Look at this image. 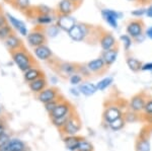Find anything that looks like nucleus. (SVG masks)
Segmentation results:
<instances>
[{
  "instance_id": "13",
  "label": "nucleus",
  "mask_w": 152,
  "mask_h": 151,
  "mask_svg": "<svg viewBox=\"0 0 152 151\" xmlns=\"http://www.w3.org/2000/svg\"><path fill=\"white\" fill-rule=\"evenodd\" d=\"M58 26L61 30H64L66 31H69L72 30V28L75 26V19L69 15H61L58 18Z\"/></svg>"
},
{
  "instance_id": "28",
  "label": "nucleus",
  "mask_w": 152,
  "mask_h": 151,
  "mask_svg": "<svg viewBox=\"0 0 152 151\" xmlns=\"http://www.w3.org/2000/svg\"><path fill=\"white\" fill-rule=\"evenodd\" d=\"M11 4L13 5L15 8H18V10L24 11L26 9L29 8L31 4H29V0H13L11 2Z\"/></svg>"
},
{
  "instance_id": "1",
  "label": "nucleus",
  "mask_w": 152,
  "mask_h": 151,
  "mask_svg": "<svg viewBox=\"0 0 152 151\" xmlns=\"http://www.w3.org/2000/svg\"><path fill=\"white\" fill-rule=\"evenodd\" d=\"M11 58L21 72L26 71L31 67L35 66V60L33 59V57L29 55V53L24 47L14 51V52H11Z\"/></svg>"
},
{
  "instance_id": "39",
  "label": "nucleus",
  "mask_w": 152,
  "mask_h": 151,
  "mask_svg": "<svg viewBox=\"0 0 152 151\" xmlns=\"http://www.w3.org/2000/svg\"><path fill=\"white\" fill-rule=\"evenodd\" d=\"M137 120V115L135 112H131L129 113L128 115L125 117V121H128V122H135Z\"/></svg>"
},
{
  "instance_id": "27",
  "label": "nucleus",
  "mask_w": 152,
  "mask_h": 151,
  "mask_svg": "<svg viewBox=\"0 0 152 151\" xmlns=\"http://www.w3.org/2000/svg\"><path fill=\"white\" fill-rule=\"evenodd\" d=\"M151 145L149 140L142 138V139L138 140V142L136 143V151H150Z\"/></svg>"
},
{
  "instance_id": "49",
  "label": "nucleus",
  "mask_w": 152,
  "mask_h": 151,
  "mask_svg": "<svg viewBox=\"0 0 152 151\" xmlns=\"http://www.w3.org/2000/svg\"><path fill=\"white\" fill-rule=\"evenodd\" d=\"M2 125H5V121H4V119L2 117H0V126Z\"/></svg>"
},
{
  "instance_id": "8",
  "label": "nucleus",
  "mask_w": 152,
  "mask_h": 151,
  "mask_svg": "<svg viewBox=\"0 0 152 151\" xmlns=\"http://www.w3.org/2000/svg\"><path fill=\"white\" fill-rule=\"evenodd\" d=\"M146 104V99L145 97L141 94H137L132 97V99L130 101V109H132V112H135V113H139V112H142L144 109V107H145Z\"/></svg>"
},
{
  "instance_id": "20",
  "label": "nucleus",
  "mask_w": 152,
  "mask_h": 151,
  "mask_svg": "<svg viewBox=\"0 0 152 151\" xmlns=\"http://www.w3.org/2000/svg\"><path fill=\"white\" fill-rule=\"evenodd\" d=\"M59 71L62 73L63 75H66V76H71V75L75 74L76 72V66L72 63H68V62H64L59 64Z\"/></svg>"
},
{
  "instance_id": "43",
  "label": "nucleus",
  "mask_w": 152,
  "mask_h": 151,
  "mask_svg": "<svg viewBox=\"0 0 152 151\" xmlns=\"http://www.w3.org/2000/svg\"><path fill=\"white\" fill-rule=\"evenodd\" d=\"M7 19H6V16L3 15L2 13H0V28H2V26H6L7 24Z\"/></svg>"
},
{
  "instance_id": "16",
  "label": "nucleus",
  "mask_w": 152,
  "mask_h": 151,
  "mask_svg": "<svg viewBox=\"0 0 152 151\" xmlns=\"http://www.w3.org/2000/svg\"><path fill=\"white\" fill-rule=\"evenodd\" d=\"M6 18H8V21H10L12 26H13L15 30H18L23 36L28 35V28H26V24H24L23 21L18 20V18H15L14 16H12V15H10V14H8V13L6 14Z\"/></svg>"
},
{
  "instance_id": "41",
  "label": "nucleus",
  "mask_w": 152,
  "mask_h": 151,
  "mask_svg": "<svg viewBox=\"0 0 152 151\" xmlns=\"http://www.w3.org/2000/svg\"><path fill=\"white\" fill-rule=\"evenodd\" d=\"M58 33H59V30H58L57 26H52V28H50L48 30L49 36H52V38H54V36H57V35H58Z\"/></svg>"
},
{
  "instance_id": "11",
  "label": "nucleus",
  "mask_w": 152,
  "mask_h": 151,
  "mask_svg": "<svg viewBox=\"0 0 152 151\" xmlns=\"http://www.w3.org/2000/svg\"><path fill=\"white\" fill-rule=\"evenodd\" d=\"M34 53H35L36 57L38 58L39 60H42V61H49L53 57L52 51H51L50 48L47 47L46 45H42V46H39V47L35 48L34 49Z\"/></svg>"
},
{
  "instance_id": "35",
  "label": "nucleus",
  "mask_w": 152,
  "mask_h": 151,
  "mask_svg": "<svg viewBox=\"0 0 152 151\" xmlns=\"http://www.w3.org/2000/svg\"><path fill=\"white\" fill-rule=\"evenodd\" d=\"M11 137H10V134H9L8 132H5L3 133L1 136H0V148L3 147L4 145H6L7 143L10 141Z\"/></svg>"
},
{
  "instance_id": "17",
  "label": "nucleus",
  "mask_w": 152,
  "mask_h": 151,
  "mask_svg": "<svg viewBox=\"0 0 152 151\" xmlns=\"http://www.w3.org/2000/svg\"><path fill=\"white\" fill-rule=\"evenodd\" d=\"M78 89H79L80 93H82L85 96H90L97 91L96 84H94L91 82H85V83L80 84Z\"/></svg>"
},
{
  "instance_id": "14",
  "label": "nucleus",
  "mask_w": 152,
  "mask_h": 151,
  "mask_svg": "<svg viewBox=\"0 0 152 151\" xmlns=\"http://www.w3.org/2000/svg\"><path fill=\"white\" fill-rule=\"evenodd\" d=\"M82 137L77 135L73 136H64L63 137V141H64V144L69 151H76L77 147L79 145V142L81 140Z\"/></svg>"
},
{
  "instance_id": "36",
  "label": "nucleus",
  "mask_w": 152,
  "mask_h": 151,
  "mask_svg": "<svg viewBox=\"0 0 152 151\" xmlns=\"http://www.w3.org/2000/svg\"><path fill=\"white\" fill-rule=\"evenodd\" d=\"M69 81L72 85H77L79 83H81L82 81V76L80 74H73L69 77Z\"/></svg>"
},
{
  "instance_id": "12",
  "label": "nucleus",
  "mask_w": 152,
  "mask_h": 151,
  "mask_svg": "<svg viewBox=\"0 0 152 151\" xmlns=\"http://www.w3.org/2000/svg\"><path fill=\"white\" fill-rule=\"evenodd\" d=\"M47 87H48V82H47V79L45 78V76L40 77V78H38L37 80H35V81L28 83L29 90L36 94H39L45 88H47Z\"/></svg>"
},
{
  "instance_id": "23",
  "label": "nucleus",
  "mask_w": 152,
  "mask_h": 151,
  "mask_svg": "<svg viewBox=\"0 0 152 151\" xmlns=\"http://www.w3.org/2000/svg\"><path fill=\"white\" fill-rule=\"evenodd\" d=\"M127 31L133 38H138L142 33V26L139 23H131L127 28Z\"/></svg>"
},
{
  "instance_id": "45",
  "label": "nucleus",
  "mask_w": 152,
  "mask_h": 151,
  "mask_svg": "<svg viewBox=\"0 0 152 151\" xmlns=\"http://www.w3.org/2000/svg\"><path fill=\"white\" fill-rule=\"evenodd\" d=\"M144 12H146L144 9H141V10H135L133 11V14L134 15H141V14H143Z\"/></svg>"
},
{
  "instance_id": "40",
  "label": "nucleus",
  "mask_w": 152,
  "mask_h": 151,
  "mask_svg": "<svg viewBox=\"0 0 152 151\" xmlns=\"http://www.w3.org/2000/svg\"><path fill=\"white\" fill-rule=\"evenodd\" d=\"M78 71L80 72V75H81V76H89L90 75V71L88 70L87 66H80Z\"/></svg>"
},
{
  "instance_id": "7",
  "label": "nucleus",
  "mask_w": 152,
  "mask_h": 151,
  "mask_svg": "<svg viewBox=\"0 0 152 151\" xmlns=\"http://www.w3.org/2000/svg\"><path fill=\"white\" fill-rule=\"evenodd\" d=\"M86 33H87L86 28L83 24H75L72 28V30L68 31L70 38L73 41H76V42L82 41L84 39L85 35H86Z\"/></svg>"
},
{
  "instance_id": "32",
  "label": "nucleus",
  "mask_w": 152,
  "mask_h": 151,
  "mask_svg": "<svg viewBox=\"0 0 152 151\" xmlns=\"http://www.w3.org/2000/svg\"><path fill=\"white\" fill-rule=\"evenodd\" d=\"M127 64H128V67L130 69L134 72L139 71L142 67L141 63L137 59H135V58H128V59H127Z\"/></svg>"
},
{
  "instance_id": "47",
  "label": "nucleus",
  "mask_w": 152,
  "mask_h": 151,
  "mask_svg": "<svg viewBox=\"0 0 152 151\" xmlns=\"http://www.w3.org/2000/svg\"><path fill=\"white\" fill-rule=\"evenodd\" d=\"M146 14L149 16V18H152V5L146 10Z\"/></svg>"
},
{
  "instance_id": "3",
  "label": "nucleus",
  "mask_w": 152,
  "mask_h": 151,
  "mask_svg": "<svg viewBox=\"0 0 152 151\" xmlns=\"http://www.w3.org/2000/svg\"><path fill=\"white\" fill-rule=\"evenodd\" d=\"M26 36H28L26 39H28V44L34 49L39 47V46L45 45L46 43V35L44 34V31H42L40 30L31 31Z\"/></svg>"
},
{
  "instance_id": "4",
  "label": "nucleus",
  "mask_w": 152,
  "mask_h": 151,
  "mask_svg": "<svg viewBox=\"0 0 152 151\" xmlns=\"http://www.w3.org/2000/svg\"><path fill=\"white\" fill-rule=\"evenodd\" d=\"M59 96H60V93H59V90L56 87H47L38 94L37 98L39 99V101L45 104L49 101H52L54 99L58 98Z\"/></svg>"
},
{
  "instance_id": "9",
  "label": "nucleus",
  "mask_w": 152,
  "mask_h": 151,
  "mask_svg": "<svg viewBox=\"0 0 152 151\" xmlns=\"http://www.w3.org/2000/svg\"><path fill=\"white\" fill-rule=\"evenodd\" d=\"M43 76H45L43 71H42L40 68H37L35 66L31 67L29 69H28L26 71L23 72L24 81L28 82V83H31V82L35 81V80L40 78V77H43Z\"/></svg>"
},
{
  "instance_id": "46",
  "label": "nucleus",
  "mask_w": 152,
  "mask_h": 151,
  "mask_svg": "<svg viewBox=\"0 0 152 151\" xmlns=\"http://www.w3.org/2000/svg\"><path fill=\"white\" fill-rule=\"evenodd\" d=\"M5 132H6V126L5 125L0 126V136H1L3 133H5Z\"/></svg>"
},
{
  "instance_id": "21",
  "label": "nucleus",
  "mask_w": 152,
  "mask_h": 151,
  "mask_svg": "<svg viewBox=\"0 0 152 151\" xmlns=\"http://www.w3.org/2000/svg\"><path fill=\"white\" fill-rule=\"evenodd\" d=\"M117 56H118V51L115 50V49H112V50L109 51H104V53L102 54V59L104 60V64L107 66H111L113 63L116 61Z\"/></svg>"
},
{
  "instance_id": "2",
  "label": "nucleus",
  "mask_w": 152,
  "mask_h": 151,
  "mask_svg": "<svg viewBox=\"0 0 152 151\" xmlns=\"http://www.w3.org/2000/svg\"><path fill=\"white\" fill-rule=\"evenodd\" d=\"M80 130H81V122H80L78 116L75 113H73L69 120L67 121V123L65 124V126L60 131L62 134H64V136H73L79 133Z\"/></svg>"
},
{
  "instance_id": "25",
  "label": "nucleus",
  "mask_w": 152,
  "mask_h": 151,
  "mask_svg": "<svg viewBox=\"0 0 152 151\" xmlns=\"http://www.w3.org/2000/svg\"><path fill=\"white\" fill-rule=\"evenodd\" d=\"M9 145L11 146L13 151H21L26 148V143L23 140L18 139V138H11L10 141H9Z\"/></svg>"
},
{
  "instance_id": "52",
  "label": "nucleus",
  "mask_w": 152,
  "mask_h": 151,
  "mask_svg": "<svg viewBox=\"0 0 152 151\" xmlns=\"http://www.w3.org/2000/svg\"><path fill=\"white\" fill-rule=\"evenodd\" d=\"M21 151H29L28 148H26V149H23V150H21Z\"/></svg>"
},
{
  "instance_id": "48",
  "label": "nucleus",
  "mask_w": 152,
  "mask_h": 151,
  "mask_svg": "<svg viewBox=\"0 0 152 151\" xmlns=\"http://www.w3.org/2000/svg\"><path fill=\"white\" fill-rule=\"evenodd\" d=\"M146 34H147V36H148L149 38L152 39V26H151V28H149L148 30H147Z\"/></svg>"
},
{
  "instance_id": "22",
  "label": "nucleus",
  "mask_w": 152,
  "mask_h": 151,
  "mask_svg": "<svg viewBox=\"0 0 152 151\" xmlns=\"http://www.w3.org/2000/svg\"><path fill=\"white\" fill-rule=\"evenodd\" d=\"M115 44H116V40H115L114 36L112 35H105L100 41V46L104 51L112 50L114 48Z\"/></svg>"
},
{
  "instance_id": "42",
  "label": "nucleus",
  "mask_w": 152,
  "mask_h": 151,
  "mask_svg": "<svg viewBox=\"0 0 152 151\" xmlns=\"http://www.w3.org/2000/svg\"><path fill=\"white\" fill-rule=\"evenodd\" d=\"M39 10H40V13L41 14H49V12H50V8L45 5H41L39 7Z\"/></svg>"
},
{
  "instance_id": "51",
  "label": "nucleus",
  "mask_w": 152,
  "mask_h": 151,
  "mask_svg": "<svg viewBox=\"0 0 152 151\" xmlns=\"http://www.w3.org/2000/svg\"><path fill=\"white\" fill-rule=\"evenodd\" d=\"M5 1H7V2H9V3H11L12 1H13V0H5Z\"/></svg>"
},
{
  "instance_id": "19",
  "label": "nucleus",
  "mask_w": 152,
  "mask_h": 151,
  "mask_svg": "<svg viewBox=\"0 0 152 151\" xmlns=\"http://www.w3.org/2000/svg\"><path fill=\"white\" fill-rule=\"evenodd\" d=\"M86 66H87L88 70H89L90 72L95 73V72L100 71V70L105 66V64H104V60H102V58H97V59L89 61V62L87 63Z\"/></svg>"
},
{
  "instance_id": "30",
  "label": "nucleus",
  "mask_w": 152,
  "mask_h": 151,
  "mask_svg": "<svg viewBox=\"0 0 152 151\" xmlns=\"http://www.w3.org/2000/svg\"><path fill=\"white\" fill-rule=\"evenodd\" d=\"M12 34H13V30H12L11 26L7 23L6 26L0 28V40L5 41L9 36L12 35Z\"/></svg>"
},
{
  "instance_id": "34",
  "label": "nucleus",
  "mask_w": 152,
  "mask_h": 151,
  "mask_svg": "<svg viewBox=\"0 0 152 151\" xmlns=\"http://www.w3.org/2000/svg\"><path fill=\"white\" fill-rule=\"evenodd\" d=\"M37 20L41 24H49L52 21V18H51V16L49 15V14H40V15L37 18Z\"/></svg>"
},
{
  "instance_id": "37",
  "label": "nucleus",
  "mask_w": 152,
  "mask_h": 151,
  "mask_svg": "<svg viewBox=\"0 0 152 151\" xmlns=\"http://www.w3.org/2000/svg\"><path fill=\"white\" fill-rule=\"evenodd\" d=\"M143 111L147 116H152V98L146 101V104H145V107H144Z\"/></svg>"
},
{
  "instance_id": "24",
  "label": "nucleus",
  "mask_w": 152,
  "mask_h": 151,
  "mask_svg": "<svg viewBox=\"0 0 152 151\" xmlns=\"http://www.w3.org/2000/svg\"><path fill=\"white\" fill-rule=\"evenodd\" d=\"M72 114H71V115H72ZM71 115L64 116V117H57V118H51V122H52L54 127L57 128L58 130H61V129L65 126V124L67 123V121L69 120Z\"/></svg>"
},
{
  "instance_id": "38",
  "label": "nucleus",
  "mask_w": 152,
  "mask_h": 151,
  "mask_svg": "<svg viewBox=\"0 0 152 151\" xmlns=\"http://www.w3.org/2000/svg\"><path fill=\"white\" fill-rule=\"evenodd\" d=\"M121 40L124 42V46H125V48H126V49H129L130 47H131L132 42H131V39H130L128 36H122Z\"/></svg>"
},
{
  "instance_id": "15",
  "label": "nucleus",
  "mask_w": 152,
  "mask_h": 151,
  "mask_svg": "<svg viewBox=\"0 0 152 151\" xmlns=\"http://www.w3.org/2000/svg\"><path fill=\"white\" fill-rule=\"evenodd\" d=\"M119 16H122V14L118 13V12L111 10V9H104L102 10V18L107 20V23L112 26V28H117L118 21L117 19Z\"/></svg>"
},
{
  "instance_id": "31",
  "label": "nucleus",
  "mask_w": 152,
  "mask_h": 151,
  "mask_svg": "<svg viewBox=\"0 0 152 151\" xmlns=\"http://www.w3.org/2000/svg\"><path fill=\"white\" fill-rule=\"evenodd\" d=\"M125 124H126L125 118H123V117H121V118L117 119V120L113 121L112 123H110V124H109V126H110V128H111L112 130L118 131V130H121V129L125 126Z\"/></svg>"
},
{
  "instance_id": "26",
  "label": "nucleus",
  "mask_w": 152,
  "mask_h": 151,
  "mask_svg": "<svg viewBox=\"0 0 152 151\" xmlns=\"http://www.w3.org/2000/svg\"><path fill=\"white\" fill-rule=\"evenodd\" d=\"M94 145L90 141L86 140L85 138H81L76 151H94Z\"/></svg>"
},
{
  "instance_id": "5",
  "label": "nucleus",
  "mask_w": 152,
  "mask_h": 151,
  "mask_svg": "<svg viewBox=\"0 0 152 151\" xmlns=\"http://www.w3.org/2000/svg\"><path fill=\"white\" fill-rule=\"evenodd\" d=\"M73 113L72 106L67 101H61L60 104L55 108V109L50 114V118H57V117H64L71 115Z\"/></svg>"
},
{
  "instance_id": "6",
  "label": "nucleus",
  "mask_w": 152,
  "mask_h": 151,
  "mask_svg": "<svg viewBox=\"0 0 152 151\" xmlns=\"http://www.w3.org/2000/svg\"><path fill=\"white\" fill-rule=\"evenodd\" d=\"M4 45L5 47L8 49L9 52H14L16 50H19V49L23 48V41L18 38L15 34H12L4 41Z\"/></svg>"
},
{
  "instance_id": "44",
  "label": "nucleus",
  "mask_w": 152,
  "mask_h": 151,
  "mask_svg": "<svg viewBox=\"0 0 152 151\" xmlns=\"http://www.w3.org/2000/svg\"><path fill=\"white\" fill-rule=\"evenodd\" d=\"M141 69L143 70V71H151L152 70V62L144 64L143 66L141 67Z\"/></svg>"
},
{
  "instance_id": "18",
  "label": "nucleus",
  "mask_w": 152,
  "mask_h": 151,
  "mask_svg": "<svg viewBox=\"0 0 152 151\" xmlns=\"http://www.w3.org/2000/svg\"><path fill=\"white\" fill-rule=\"evenodd\" d=\"M58 9L62 15H69L73 10V2L70 0H61L58 4Z\"/></svg>"
},
{
  "instance_id": "53",
  "label": "nucleus",
  "mask_w": 152,
  "mask_h": 151,
  "mask_svg": "<svg viewBox=\"0 0 152 151\" xmlns=\"http://www.w3.org/2000/svg\"><path fill=\"white\" fill-rule=\"evenodd\" d=\"M1 113H2V111H1V108H0V117H1Z\"/></svg>"
},
{
  "instance_id": "29",
  "label": "nucleus",
  "mask_w": 152,
  "mask_h": 151,
  "mask_svg": "<svg viewBox=\"0 0 152 151\" xmlns=\"http://www.w3.org/2000/svg\"><path fill=\"white\" fill-rule=\"evenodd\" d=\"M113 81H114V79H113V77H105V78L102 79L100 81H99L96 83V88L97 90H104V89H107L109 86H111Z\"/></svg>"
},
{
  "instance_id": "10",
  "label": "nucleus",
  "mask_w": 152,
  "mask_h": 151,
  "mask_svg": "<svg viewBox=\"0 0 152 151\" xmlns=\"http://www.w3.org/2000/svg\"><path fill=\"white\" fill-rule=\"evenodd\" d=\"M121 117H122L121 109L114 106H111V107H109V108H107L104 113V119L107 124L112 123L113 121L117 120V119L121 118Z\"/></svg>"
},
{
  "instance_id": "33",
  "label": "nucleus",
  "mask_w": 152,
  "mask_h": 151,
  "mask_svg": "<svg viewBox=\"0 0 152 151\" xmlns=\"http://www.w3.org/2000/svg\"><path fill=\"white\" fill-rule=\"evenodd\" d=\"M61 101H62V97L59 96L58 98H56V99H54V101H49V103L44 104V107H45V109L47 111V113L49 114V115H50V114L52 113L54 109H55V108L58 106L59 104H60Z\"/></svg>"
},
{
  "instance_id": "50",
  "label": "nucleus",
  "mask_w": 152,
  "mask_h": 151,
  "mask_svg": "<svg viewBox=\"0 0 152 151\" xmlns=\"http://www.w3.org/2000/svg\"><path fill=\"white\" fill-rule=\"evenodd\" d=\"M70 1H72V2H73V3H75V2L79 1V0H70Z\"/></svg>"
}]
</instances>
